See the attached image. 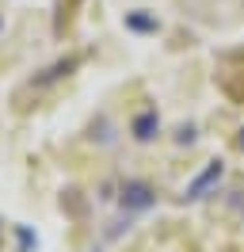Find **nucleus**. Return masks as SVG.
I'll return each instance as SVG.
<instances>
[{
	"instance_id": "obj_1",
	"label": "nucleus",
	"mask_w": 244,
	"mask_h": 252,
	"mask_svg": "<svg viewBox=\"0 0 244 252\" xmlns=\"http://www.w3.org/2000/svg\"><path fill=\"white\" fill-rule=\"evenodd\" d=\"M221 176H225V164H221V160H210V164H206V172H198V176H195V184L183 191V199H187V203L206 199V195H210V188L221 180Z\"/></svg>"
},
{
	"instance_id": "obj_2",
	"label": "nucleus",
	"mask_w": 244,
	"mask_h": 252,
	"mask_svg": "<svg viewBox=\"0 0 244 252\" xmlns=\"http://www.w3.org/2000/svg\"><path fill=\"white\" fill-rule=\"evenodd\" d=\"M156 203V195H152L149 184H141V180H126L122 184V206L126 210H149Z\"/></svg>"
},
{
	"instance_id": "obj_3",
	"label": "nucleus",
	"mask_w": 244,
	"mask_h": 252,
	"mask_svg": "<svg viewBox=\"0 0 244 252\" xmlns=\"http://www.w3.org/2000/svg\"><path fill=\"white\" fill-rule=\"evenodd\" d=\"M160 130V119H156V111H141L134 119V138L137 142H152V134Z\"/></svg>"
},
{
	"instance_id": "obj_4",
	"label": "nucleus",
	"mask_w": 244,
	"mask_h": 252,
	"mask_svg": "<svg viewBox=\"0 0 244 252\" xmlns=\"http://www.w3.org/2000/svg\"><path fill=\"white\" fill-rule=\"evenodd\" d=\"M130 27H137V31H156V23L145 16H130Z\"/></svg>"
},
{
	"instance_id": "obj_5",
	"label": "nucleus",
	"mask_w": 244,
	"mask_h": 252,
	"mask_svg": "<svg viewBox=\"0 0 244 252\" xmlns=\"http://www.w3.org/2000/svg\"><path fill=\"white\" fill-rule=\"evenodd\" d=\"M241 149H244V130H241Z\"/></svg>"
}]
</instances>
